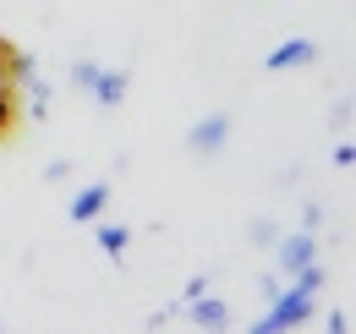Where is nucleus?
Masks as SVG:
<instances>
[{"label":"nucleus","instance_id":"6e6552de","mask_svg":"<svg viewBox=\"0 0 356 334\" xmlns=\"http://www.w3.org/2000/svg\"><path fill=\"white\" fill-rule=\"evenodd\" d=\"M186 312H192V324H197V329H214V334L230 329V307H225L220 296H209V291L197 296V301H186Z\"/></svg>","mask_w":356,"mask_h":334},{"label":"nucleus","instance_id":"9b49d317","mask_svg":"<svg viewBox=\"0 0 356 334\" xmlns=\"http://www.w3.org/2000/svg\"><path fill=\"white\" fill-rule=\"evenodd\" d=\"M247 236H252L258 247H274V236H280V225H274V219H252V230H247Z\"/></svg>","mask_w":356,"mask_h":334},{"label":"nucleus","instance_id":"1a4fd4ad","mask_svg":"<svg viewBox=\"0 0 356 334\" xmlns=\"http://www.w3.org/2000/svg\"><path fill=\"white\" fill-rule=\"evenodd\" d=\"M127 241H132V230H127V225H99V252H104V257H115V263H121Z\"/></svg>","mask_w":356,"mask_h":334},{"label":"nucleus","instance_id":"2eb2a0df","mask_svg":"<svg viewBox=\"0 0 356 334\" xmlns=\"http://www.w3.org/2000/svg\"><path fill=\"white\" fill-rule=\"evenodd\" d=\"M258 296H264V301H274V296H280V280H274V274H268V280H258Z\"/></svg>","mask_w":356,"mask_h":334},{"label":"nucleus","instance_id":"0eeeda50","mask_svg":"<svg viewBox=\"0 0 356 334\" xmlns=\"http://www.w3.org/2000/svg\"><path fill=\"white\" fill-rule=\"evenodd\" d=\"M104 203H110V181H88V186L72 198V225H88V219H99V214H104Z\"/></svg>","mask_w":356,"mask_h":334},{"label":"nucleus","instance_id":"20e7f679","mask_svg":"<svg viewBox=\"0 0 356 334\" xmlns=\"http://www.w3.org/2000/svg\"><path fill=\"white\" fill-rule=\"evenodd\" d=\"M312 61H318V44L312 39H285V44L268 49L264 72H302V66H312Z\"/></svg>","mask_w":356,"mask_h":334},{"label":"nucleus","instance_id":"4468645a","mask_svg":"<svg viewBox=\"0 0 356 334\" xmlns=\"http://www.w3.org/2000/svg\"><path fill=\"white\" fill-rule=\"evenodd\" d=\"M334 165H340V170L356 165V148H351V143H340V148H334Z\"/></svg>","mask_w":356,"mask_h":334},{"label":"nucleus","instance_id":"7ed1b4c3","mask_svg":"<svg viewBox=\"0 0 356 334\" xmlns=\"http://www.w3.org/2000/svg\"><path fill=\"white\" fill-rule=\"evenodd\" d=\"M225 137H230V116H203V121L186 132V148H192L197 159H214L225 148Z\"/></svg>","mask_w":356,"mask_h":334},{"label":"nucleus","instance_id":"f03ea898","mask_svg":"<svg viewBox=\"0 0 356 334\" xmlns=\"http://www.w3.org/2000/svg\"><path fill=\"white\" fill-rule=\"evenodd\" d=\"M274 257H280V274H302L307 263H318V241L312 230H291V236H274Z\"/></svg>","mask_w":356,"mask_h":334},{"label":"nucleus","instance_id":"ddd939ff","mask_svg":"<svg viewBox=\"0 0 356 334\" xmlns=\"http://www.w3.org/2000/svg\"><path fill=\"white\" fill-rule=\"evenodd\" d=\"M203 291H209V274H192V280L181 285V307H186V301H197Z\"/></svg>","mask_w":356,"mask_h":334},{"label":"nucleus","instance_id":"f8f14e48","mask_svg":"<svg viewBox=\"0 0 356 334\" xmlns=\"http://www.w3.org/2000/svg\"><path fill=\"white\" fill-rule=\"evenodd\" d=\"M93 77H99V66H93V61H77V66H72V88H83V93H88Z\"/></svg>","mask_w":356,"mask_h":334},{"label":"nucleus","instance_id":"f257e3e1","mask_svg":"<svg viewBox=\"0 0 356 334\" xmlns=\"http://www.w3.org/2000/svg\"><path fill=\"white\" fill-rule=\"evenodd\" d=\"M312 301H318V296L280 291L274 301H268V312L252 324V334H285V329H302V324H312Z\"/></svg>","mask_w":356,"mask_h":334},{"label":"nucleus","instance_id":"423d86ee","mask_svg":"<svg viewBox=\"0 0 356 334\" xmlns=\"http://www.w3.org/2000/svg\"><path fill=\"white\" fill-rule=\"evenodd\" d=\"M127 88H132V77H127V72H121V66H115V72H104V66H99V77H93V104H99V110H115V104H121V99H127Z\"/></svg>","mask_w":356,"mask_h":334},{"label":"nucleus","instance_id":"39448f33","mask_svg":"<svg viewBox=\"0 0 356 334\" xmlns=\"http://www.w3.org/2000/svg\"><path fill=\"white\" fill-rule=\"evenodd\" d=\"M33 77H39L33 55H28V49H17L11 39H0V83H33Z\"/></svg>","mask_w":356,"mask_h":334},{"label":"nucleus","instance_id":"9d476101","mask_svg":"<svg viewBox=\"0 0 356 334\" xmlns=\"http://www.w3.org/2000/svg\"><path fill=\"white\" fill-rule=\"evenodd\" d=\"M11 126H17V93L11 83H0V137H11Z\"/></svg>","mask_w":356,"mask_h":334}]
</instances>
